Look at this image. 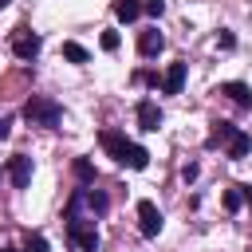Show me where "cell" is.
<instances>
[{"label":"cell","mask_w":252,"mask_h":252,"mask_svg":"<svg viewBox=\"0 0 252 252\" xmlns=\"http://www.w3.org/2000/svg\"><path fill=\"white\" fill-rule=\"evenodd\" d=\"M32 169H35V165H32V158H28V154H16V158L8 161V177H12V185H16V189H28Z\"/></svg>","instance_id":"obj_6"},{"label":"cell","mask_w":252,"mask_h":252,"mask_svg":"<svg viewBox=\"0 0 252 252\" xmlns=\"http://www.w3.org/2000/svg\"><path fill=\"white\" fill-rule=\"evenodd\" d=\"M32 126H47V130H55L59 126V118H63V106L55 102V98H47V94H32L28 102H24V110H20Z\"/></svg>","instance_id":"obj_1"},{"label":"cell","mask_w":252,"mask_h":252,"mask_svg":"<svg viewBox=\"0 0 252 252\" xmlns=\"http://www.w3.org/2000/svg\"><path fill=\"white\" fill-rule=\"evenodd\" d=\"M118 165H126V169H146V165H150V150H146V146H138V142H130V146H126V154L118 158Z\"/></svg>","instance_id":"obj_12"},{"label":"cell","mask_w":252,"mask_h":252,"mask_svg":"<svg viewBox=\"0 0 252 252\" xmlns=\"http://www.w3.org/2000/svg\"><path fill=\"white\" fill-rule=\"evenodd\" d=\"M8 134H12V122H8V118H0V142H4Z\"/></svg>","instance_id":"obj_25"},{"label":"cell","mask_w":252,"mask_h":252,"mask_svg":"<svg viewBox=\"0 0 252 252\" xmlns=\"http://www.w3.org/2000/svg\"><path fill=\"white\" fill-rule=\"evenodd\" d=\"M161 47H165V35H161L158 28H146V32L138 35V51H142L146 59H154V55H161Z\"/></svg>","instance_id":"obj_8"},{"label":"cell","mask_w":252,"mask_h":252,"mask_svg":"<svg viewBox=\"0 0 252 252\" xmlns=\"http://www.w3.org/2000/svg\"><path fill=\"white\" fill-rule=\"evenodd\" d=\"M83 209H91L94 217H102L106 209H110V197L102 193V189H75L71 197H67V217H83Z\"/></svg>","instance_id":"obj_2"},{"label":"cell","mask_w":252,"mask_h":252,"mask_svg":"<svg viewBox=\"0 0 252 252\" xmlns=\"http://www.w3.org/2000/svg\"><path fill=\"white\" fill-rule=\"evenodd\" d=\"M8 43H12V55H16V59H28V63H32V59L39 55V35H35L32 28H24V24H20V28H12Z\"/></svg>","instance_id":"obj_4"},{"label":"cell","mask_w":252,"mask_h":252,"mask_svg":"<svg viewBox=\"0 0 252 252\" xmlns=\"http://www.w3.org/2000/svg\"><path fill=\"white\" fill-rule=\"evenodd\" d=\"M197 173H201V169H197L193 161H189V165H181V177H185V181H197Z\"/></svg>","instance_id":"obj_24"},{"label":"cell","mask_w":252,"mask_h":252,"mask_svg":"<svg viewBox=\"0 0 252 252\" xmlns=\"http://www.w3.org/2000/svg\"><path fill=\"white\" fill-rule=\"evenodd\" d=\"M138 228H142V236H158L161 232V209L154 201H138Z\"/></svg>","instance_id":"obj_5"},{"label":"cell","mask_w":252,"mask_h":252,"mask_svg":"<svg viewBox=\"0 0 252 252\" xmlns=\"http://www.w3.org/2000/svg\"><path fill=\"white\" fill-rule=\"evenodd\" d=\"M134 83H150V87H158L161 79H158L154 71H134Z\"/></svg>","instance_id":"obj_23"},{"label":"cell","mask_w":252,"mask_h":252,"mask_svg":"<svg viewBox=\"0 0 252 252\" xmlns=\"http://www.w3.org/2000/svg\"><path fill=\"white\" fill-rule=\"evenodd\" d=\"M217 47H220V51H232V47H236V35H232L228 28H220V32H217Z\"/></svg>","instance_id":"obj_20"},{"label":"cell","mask_w":252,"mask_h":252,"mask_svg":"<svg viewBox=\"0 0 252 252\" xmlns=\"http://www.w3.org/2000/svg\"><path fill=\"white\" fill-rule=\"evenodd\" d=\"M0 8H8V0H0Z\"/></svg>","instance_id":"obj_27"},{"label":"cell","mask_w":252,"mask_h":252,"mask_svg":"<svg viewBox=\"0 0 252 252\" xmlns=\"http://www.w3.org/2000/svg\"><path fill=\"white\" fill-rule=\"evenodd\" d=\"M75 177H79L83 185H94V165H91L87 158H75Z\"/></svg>","instance_id":"obj_18"},{"label":"cell","mask_w":252,"mask_h":252,"mask_svg":"<svg viewBox=\"0 0 252 252\" xmlns=\"http://www.w3.org/2000/svg\"><path fill=\"white\" fill-rule=\"evenodd\" d=\"M248 252H252V244H248Z\"/></svg>","instance_id":"obj_28"},{"label":"cell","mask_w":252,"mask_h":252,"mask_svg":"<svg viewBox=\"0 0 252 252\" xmlns=\"http://www.w3.org/2000/svg\"><path fill=\"white\" fill-rule=\"evenodd\" d=\"M0 252H20V248H0Z\"/></svg>","instance_id":"obj_26"},{"label":"cell","mask_w":252,"mask_h":252,"mask_svg":"<svg viewBox=\"0 0 252 252\" xmlns=\"http://www.w3.org/2000/svg\"><path fill=\"white\" fill-rule=\"evenodd\" d=\"M220 94H228L240 110H252V87L248 83H236V79L232 83H220Z\"/></svg>","instance_id":"obj_11"},{"label":"cell","mask_w":252,"mask_h":252,"mask_svg":"<svg viewBox=\"0 0 252 252\" xmlns=\"http://www.w3.org/2000/svg\"><path fill=\"white\" fill-rule=\"evenodd\" d=\"M98 142H102V150H106V154H110L114 161H118V158L126 154V146H130V138H126L122 130H114V126H106V130L98 134Z\"/></svg>","instance_id":"obj_7"},{"label":"cell","mask_w":252,"mask_h":252,"mask_svg":"<svg viewBox=\"0 0 252 252\" xmlns=\"http://www.w3.org/2000/svg\"><path fill=\"white\" fill-rule=\"evenodd\" d=\"M138 126H142V130H158V126H161V106H158L154 98H142V102H138Z\"/></svg>","instance_id":"obj_10"},{"label":"cell","mask_w":252,"mask_h":252,"mask_svg":"<svg viewBox=\"0 0 252 252\" xmlns=\"http://www.w3.org/2000/svg\"><path fill=\"white\" fill-rule=\"evenodd\" d=\"M24 252H47V240H43L39 232H32V236H28V248H24Z\"/></svg>","instance_id":"obj_22"},{"label":"cell","mask_w":252,"mask_h":252,"mask_svg":"<svg viewBox=\"0 0 252 252\" xmlns=\"http://www.w3.org/2000/svg\"><path fill=\"white\" fill-rule=\"evenodd\" d=\"M63 59H71V63H87V59H91V51H87L83 43L67 39V43H63Z\"/></svg>","instance_id":"obj_17"},{"label":"cell","mask_w":252,"mask_h":252,"mask_svg":"<svg viewBox=\"0 0 252 252\" xmlns=\"http://www.w3.org/2000/svg\"><path fill=\"white\" fill-rule=\"evenodd\" d=\"M224 150H228V158H232V161H240V158H248V150H252V138H248V134L236 126V134L228 138V146H224Z\"/></svg>","instance_id":"obj_15"},{"label":"cell","mask_w":252,"mask_h":252,"mask_svg":"<svg viewBox=\"0 0 252 252\" xmlns=\"http://www.w3.org/2000/svg\"><path fill=\"white\" fill-rule=\"evenodd\" d=\"M142 12H146V16H154V20H158V16H161V12H165V0H146V4H142Z\"/></svg>","instance_id":"obj_21"},{"label":"cell","mask_w":252,"mask_h":252,"mask_svg":"<svg viewBox=\"0 0 252 252\" xmlns=\"http://www.w3.org/2000/svg\"><path fill=\"white\" fill-rule=\"evenodd\" d=\"M240 205H252V185H232V189H224V209H228V213H240Z\"/></svg>","instance_id":"obj_13"},{"label":"cell","mask_w":252,"mask_h":252,"mask_svg":"<svg viewBox=\"0 0 252 252\" xmlns=\"http://www.w3.org/2000/svg\"><path fill=\"white\" fill-rule=\"evenodd\" d=\"M98 43H102V51H118V43H122V35H118L114 28H106V32L98 35Z\"/></svg>","instance_id":"obj_19"},{"label":"cell","mask_w":252,"mask_h":252,"mask_svg":"<svg viewBox=\"0 0 252 252\" xmlns=\"http://www.w3.org/2000/svg\"><path fill=\"white\" fill-rule=\"evenodd\" d=\"M142 4H146V0H114V16H118L122 24H134V20L142 16Z\"/></svg>","instance_id":"obj_16"},{"label":"cell","mask_w":252,"mask_h":252,"mask_svg":"<svg viewBox=\"0 0 252 252\" xmlns=\"http://www.w3.org/2000/svg\"><path fill=\"white\" fill-rule=\"evenodd\" d=\"M236 134V126L232 122H213V130H209V138H205V146L209 150H217V146H228V138Z\"/></svg>","instance_id":"obj_14"},{"label":"cell","mask_w":252,"mask_h":252,"mask_svg":"<svg viewBox=\"0 0 252 252\" xmlns=\"http://www.w3.org/2000/svg\"><path fill=\"white\" fill-rule=\"evenodd\" d=\"M181 87H185V63L177 59V63L165 67V75H161V91H165V94H181Z\"/></svg>","instance_id":"obj_9"},{"label":"cell","mask_w":252,"mask_h":252,"mask_svg":"<svg viewBox=\"0 0 252 252\" xmlns=\"http://www.w3.org/2000/svg\"><path fill=\"white\" fill-rule=\"evenodd\" d=\"M67 240L79 252H98V228L87 217H67Z\"/></svg>","instance_id":"obj_3"}]
</instances>
